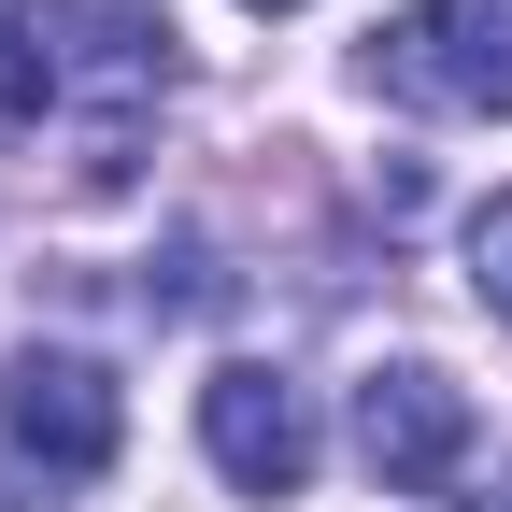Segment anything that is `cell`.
I'll use <instances>...</instances> for the list:
<instances>
[{
    "label": "cell",
    "mask_w": 512,
    "mask_h": 512,
    "mask_svg": "<svg viewBox=\"0 0 512 512\" xmlns=\"http://www.w3.org/2000/svg\"><path fill=\"white\" fill-rule=\"evenodd\" d=\"M43 100H57V57H43V29L0 0V128H43Z\"/></svg>",
    "instance_id": "8992f818"
},
{
    "label": "cell",
    "mask_w": 512,
    "mask_h": 512,
    "mask_svg": "<svg viewBox=\"0 0 512 512\" xmlns=\"http://www.w3.org/2000/svg\"><path fill=\"white\" fill-rule=\"evenodd\" d=\"M114 427H128V399H114L100 356H72V342L0 356V441H15L43 484H100L114 470Z\"/></svg>",
    "instance_id": "3957f363"
},
{
    "label": "cell",
    "mask_w": 512,
    "mask_h": 512,
    "mask_svg": "<svg viewBox=\"0 0 512 512\" xmlns=\"http://www.w3.org/2000/svg\"><path fill=\"white\" fill-rule=\"evenodd\" d=\"M470 285H484V313L512 328V200H484V214H470Z\"/></svg>",
    "instance_id": "52a82bcc"
},
{
    "label": "cell",
    "mask_w": 512,
    "mask_h": 512,
    "mask_svg": "<svg viewBox=\"0 0 512 512\" xmlns=\"http://www.w3.org/2000/svg\"><path fill=\"white\" fill-rule=\"evenodd\" d=\"M200 441H214V470L242 498H299L313 484V399H299L285 370H256V356H228L200 384Z\"/></svg>",
    "instance_id": "5b68a950"
},
{
    "label": "cell",
    "mask_w": 512,
    "mask_h": 512,
    "mask_svg": "<svg viewBox=\"0 0 512 512\" xmlns=\"http://www.w3.org/2000/svg\"><path fill=\"white\" fill-rule=\"evenodd\" d=\"M370 86L427 114H512V0H413L370 29Z\"/></svg>",
    "instance_id": "7a4b0ae2"
},
{
    "label": "cell",
    "mask_w": 512,
    "mask_h": 512,
    "mask_svg": "<svg viewBox=\"0 0 512 512\" xmlns=\"http://www.w3.org/2000/svg\"><path fill=\"white\" fill-rule=\"evenodd\" d=\"M356 456H370V484H399V498L456 484V470H470V384L427 370V356L370 370V384H356Z\"/></svg>",
    "instance_id": "277c9868"
},
{
    "label": "cell",
    "mask_w": 512,
    "mask_h": 512,
    "mask_svg": "<svg viewBox=\"0 0 512 512\" xmlns=\"http://www.w3.org/2000/svg\"><path fill=\"white\" fill-rule=\"evenodd\" d=\"M256 15H299V0H256Z\"/></svg>",
    "instance_id": "ba28073f"
},
{
    "label": "cell",
    "mask_w": 512,
    "mask_h": 512,
    "mask_svg": "<svg viewBox=\"0 0 512 512\" xmlns=\"http://www.w3.org/2000/svg\"><path fill=\"white\" fill-rule=\"evenodd\" d=\"M57 86L86 100V185H128L143 157V100L171 86V15L157 0H29Z\"/></svg>",
    "instance_id": "6da1fadb"
}]
</instances>
